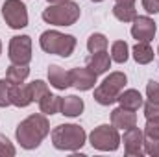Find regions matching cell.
I'll use <instances>...</instances> for the list:
<instances>
[{"mask_svg": "<svg viewBox=\"0 0 159 157\" xmlns=\"http://www.w3.org/2000/svg\"><path fill=\"white\" fill-rule=\"evenodd\" d=\"M48 133H50V122L44 113H34L26 117L22 122H19L15 129L17 142L24 150H35Z\"/></svg>", "mask_w": 159, "mask_h": 157, "instance_id": "cell-1", "label": "cell"}, {"mask_svg": "<svg viewBox=\"0 0 159 157\" xmlns=\"http://www.w3.org/2000/svg\"><path fill=\"white\" fill-rule=\"evenodd\" d=\"M50 137H52L54 148L65 150V152H78L85 144L87 133L78 124H59L52 129Z\"/></svg>", "mask_w": 159, "mask_h": 157, "instance_id": "cell-2", "label": "cell"}, {"mask_svg": "<svg viewBox=\"0 0 159 157\" xmlns=\"http://www.w3.org/2000/svg\"><path fill=\"white\" fill-rule=\"evenodd\" d=\"M39 44L46 54H56V56H61V57H69V56H72V52L76 48V37L61 34L57 30H46V32L41 34Z\"/></svg>", "mask_w": 159, "mask_h": 157, "instance_id": "cell-3", "label": "cell"}, {"mask_svg": "<svg viewBox=\"0 0 159 157\" xmlns=\"http://www.w3.org/2000/svg\"><path fill=\"white\" fill-rule=\"evenodd\" d=\"M80 6L76 2H63V4H50L43 11V20L54 26H72L80 19Z\"/></svg>", "mask_w": 159, "mask_h": 157, "instance_id": "cell-4", "label": "cell"}, {"mask_svg": "<svg viewBox=\"0 0 159 157\" xmlns=\"http://www.w3.org/2000/svg\"><path fill=\"white\" fill-rule=\"evenodd\" d=\"M128 83V78L124 72H111L107 78L104 79L96 89H94V102H98L100 105H111L117 102L119 94L124 91Z\"/></svg>", "mask_w": 159, "mask_h": 157, "instance_id": "cell-5", "label": "cell"}, {"mask_svg": "<svg viewBox=\"0 0 159 157\" xmlns=\"http://www.w3.org/2000/svg\"><path fill=\"white\" fill-rule=\"evenodd\" d=\"M89 142L94 150L100 152H115L120 146V135L119 129L111 124H102L98 128H94L89 135Z\"/></svg>", "mask_w": 159, "mask_h": 157, "instance_id": "cell-6", "label": "cell"}, {"mask_svg": "<svg viewBox=\"0 0 159 157\" xmlns=\"http://www.w3.org/2000/svg\"><path fill=\"white\" fill-rule=\"evenodd\" d=\"M2 17L6 24L13 30L28 26V9L22 0H6L2 6Z\"/></svg>", "mask_w": 159, "mask_h": 157, "instance_id": "cell-7", "label": "cell"}, {"mask_svg": "<svg viewBox=\"0 0 159 157\" xmlns=\"http://www.w3.org/2000/svg\"><path fill=\"white\" fill-rule=\"evenodd\" d=\"M9 61L15 65H28L32 61V39L28 35H15L9 41Z\"/></svg>", "mask_w": 159, "mask_h": 157, "instance_id": "cell-8", "label": "cell"}, {"mask_svg": "<svg viewBox=\"0 0 159 157\" xmlns=\"http://www.w3.org/2000/svg\"><path fill=\"white\" fill-rule=\"evenodd\" d=\"M122 142H124V152H126V155L141 157L144 154V133H143L137 126H133V128H129V129H124Z\"/></svg>", "mask_w": 159, "mask_h": 157, "instance_id": "cell-9", "label": "cell"}, {"mask_svg": "<svg viewBox=\"0 0 159 157\" xmlns=\"http://www.w3.org/2000/svg\"><path fill=\"white\" fill-rule=\"evenodd\" d=\"M131 35L133 39L143 41V43H150L156 35V22L150 17H135L133 24H131Z\"/></svg>", "mask_w": 159, "mask_h": 157, "instance_id": "cell-10", "label": "cell"}, {"mask_svg": "<svg viewBox=\"0 0 159 157\" xmlns=\"http://www.w3.org/2000/svg\"><path fill=\"white\" fill-rule=\"evenodd\" d=\"M70 74V85L76 87L78 91H89L94 87L96 83V74L89 69V67H74L69 70Z\"/></svg>", "mask_w": 159, "mask_h": 157, "instance_id": "cell-11", "label": "cell"}, {"mask_svg": "<svg viewBox=\"0 0 159 157\" xmlns=\"http://www.w3.org/2000/svg\"><path fill=\"white\" fill-rule=\"evenodd\" d=\"M111 124L117 129H129V128L137 126V115L131 109L117 107V109L111 111Z\"/></svg>", "mask_w": 159, "mask_h": 157, "instance_id": "cell-12", "label": "cell"}, {"mask_svg": "<svg viewBox=\"0 0 159 157\" xmlns=\"http://www.w3.org/2000/svg\"><path fill=\"white\" fill-rule=\"evenodd\" d=\"M9 100H11V105H17V107H28V105L34 102V96H32L30 83H26V85H24V83L11 85Z\"/></svg>", "mask_w": 159, "mask_h": 157, "instance_id": "cell-13", "label": "cell"}, {"mask_svg": "<svg viewBox=\"0 0 159 157\" xmlns=\"http://www.w3.org/2000/svg\"><path fill=\"white\" fill-rule=\"evenodd\" d=\"M87 67H89L96 76H100V74H104V72H107V70L111 69V56H109L106 50L94 52V54H91V56L87 57Z\"/></svg>", "mask_w": 159, "mask_h": 157, "instance_id": "cell-14", "label": "cell"}, {"mask_svg": "<svg viewBox=\"0 0 159 157\" xmlns=\"http://www.w3.org/2000/svg\"><path fill=\"white\" fill-rule=\"evenodd\" d=\"M48 81L57 91H65V89L72 87L70 85V74H69V70L61 69L59 65H50L48 67Z\"/></svg>", "mask_w": 159, "mask_h": 157, "instance_id": "cell-15", "label": "cell"}, {"mask_svg": "<svg viewBox=\"0 0 159 157\" xmlns=\"http://www.w3.org/2000/svg\"><path fill=\"white\" fill-rule=\"evenodd\" d=\"M83 107H85L83 100L78 98L76 94H70V96L61 98V109H59V113L65 115V117H80L83 113Z\"/></svg>", "mask_w": 159, "mask_h": 157, "instance_id": "cell-16", "label": "cell"}, {"mask_svg": "<svg viewBox=\"0 0 159 157\" xmlns=\"http://www.w3.org/2000/svg\"><path fill=\"white\" fill-rule=\"evenodd\" d=\"M117 102L120 104V107H126V109H131V111H137L139 107H143V96L135 89L122 91L119 94V98H117Z\"/></svg>", "mask_w": 159, "mask_h": 157, "instance_id": "cell-17", "label": "cell"}, {"mask_svg": "<svg viewBox=\"0 0 159 157\" xmlns=\"http://www.w3.org/2000/svg\"><path fill=\"white\" fill-rule=\"evenodd\" d=\"M131 54H133V59H135L139 65H148V63L154 61V48L150 46V43L137 41V44L133 46Z\"/></svg>", "mask_w": 159, "mask_h": 157, "instance_id": "cell-18", "label": "cell"}, {"mask_svg": "<svg viewBox=\"0 0 159 157\" xmlns=\"http://www.w3.org/2000/svg\"><path fill=\"white\" fill-rule=\"evenodd\" d=\"M39 109H41V113H44V115H56V113H59V109H61V96L46 92L39 100Z\"/></svg>", "mask_w": 159, "mask_h": 157, "instance_id": "cell-19", "label": "cell"}, {"mask_svg": "<svg viewBox=\"0 0 159 157\" xmlns=\"http://www.w3.org/2000/svg\"><path fill=\"white\" fill-rule=\"evenodd\" d=\"M28 74H30L28 65H15V63H11L7 67V70H6V79L11 85H19V83H24Z\"/></svg>", "mask_w": 159, "mask_h": 157, "instance_id": "cell-20", "label": "cell"}, {"mask_svg": "<svg viewBox=\"0 0 159 157\" xmlns=\"http://www.w3.org/2000/svg\"><path fill=\"white\" fill-rule=\"evenodd\" d=\"M113 15H115V19H119L120 22H133V19L137 17V9H135V6L115 4L113 6Z\"/></svg>", "mask_w": 159, "mask_h": 157, "instance_id": "cell-21", "label": "cell"}, {"mask_svg": "<svg viewBox=\"0 0 159 157\" xmlns=\"http://www.w3.org/2000/svg\"><path fill=\"white\" fill-rule=\"evenodd\" d=\"M129 57V48L124 41H115L111 44V61L115 63H126Z\"/></svg>", "mask_w": 159, "mask_h": 157, "instance_id": "cell-22", "label": "cell"}, {"mask_svg": "<svg viewBox=\"0 0 159 157\" xmlns=\"http://www.w3.org/2000/svg\"><path fill=\"white\" fill-rule=\"evenodd\" d=\"M107 44H109V41H107V37H106L104 34H93V35H89V39H87V50H89L91 54L102 52V50L107 48Z\"/></svg>", "mask_w": 159, "mask_h": 157, "instance_id": "cell-23", "label": "cell"}, {"mask_svg": "<svg viewBox=\"0 0 159 157\" xmlns=\"http://www.w3.org/2000/svg\"><path fill=\"white\" fill-rule=\"evenodd\" d=\"M30 89H32L34 102H39V100L44 96V94H46V92H50L48 83H44L43 79H35V81H32V83H30Z\"/></svg>", "mask_w": 159, "mask_h": 157, "instance_id": "cell-24", "label": "cell"}, {"mask_svg": "<svg viewBox=\"0 0 159 157\" xmlns=\"http://www.w3.org/2000/svg\"><path fill=\"white\" fill-rule=\"evenodd\" d=\"M9 92H11V83H9L7 79H0V107L11 105Z\"/></svg>", "mask_w": 159, "mask_h": 157, "instance_id": "cell-25", "label": "cell"}, {"mask_svg": "<svg viewBox=\"0 0 159 157\" xmlns=\"http://www.w3.org/2000/svg\"><path fill=\"white\" fill-rule=\"evenodd\" d=\"M15 154H17V150H15L13 142L6 135L0 133V157H13Z\"/></svg>", "mask_w": 159, "mask_h": 157, "instance_id": "cell-26", "label": "cell"}, {"mask_svg": "<svg viewBox=\"0 0 159 157\" xmlns=\"http://www.w3.org/2000/svg\"><path fill=\"white\" fill-rule=\"evenodd\" d=\"M143 133L146 139H159V118H148Z\"/></svg>", "mask_w": 159, "mask_h": 157, "instance_id": "cell-27", "label": "cell"}, {"mask_svg": "<svg viewBox=\"0 0 159 157\" xmlns=\"http://www.w3.org/2000/svg\"><path fill=\"white\" fill-rule=\"evenodd\" d=\"M146 98L152 104H159V83L157 81H154V79L148 81V85H146Z\"/></svg>", "mask_w": 159, "mask_h": 157, "instance_id": "cell-28", "label": "cell"}, {"mask_svg": "<svg viewBox=\"0 0 159 157\" xmlns=\"http://www.w3.org/2000/svg\"><path fill=\"white\" fill-rule=\"evenodd\" d=\"M144 154L152 157H159V139H146L144 137Z\"/></svg>", "mask_w": 159, "mask_h": 157, "instance_id": "cell-29", "label": "cell"}, {"mask_svg": "<svg viewBox=\"0 0 159 157\" xmlns=\"http://www.w3.org/2000/svg\"><path fill=\"white\" fill-rule=\"evenodd\" d=\"M144 117L148 118H159V104H152V102H146L144 104Z\"/></svg>", "mask_w": 159, "mask_h": 157, "instance_id": "cell-30", "label": "cell"}, {"mask_svg": "<svg viewBox=\"0 0 159 157\" xmlns=\"http://www.w3.org/2000/svg\"><path fill=\"white\" fill-rule=\"evenodd\" d=\"M143 7L146 13L154 15V13H159V0H143Z\"/></svg>", "mask_w": 159, "mask_h": 157, "instance_id": "cell-31", "label": "cell"}, {"mask_svg": "<svg viewBox=\"0 0 159 157\" xmlns=\"http://www.w3.org/2000/svg\"><path fill=\"white\" fill-rule=\"evenodd\" d=\"M115 4H122V6H135V0H115Z\"/></svg>", "mask_w": 159, "mask_h": 157, "instance_id": "cell-32", "label": "cell"}, {"mask_svg": "<svg viewBox=\"0 0 159 157\" xmlns=\"http://www.w3.org/2000/svg\"><path fill=\"white\" fill-rule=\"evenodd\" d=\"M48 4H63V2H69V0H46Z\"/></svg>", "mask_w": 159, "mask_h": 157, "instance_id": "cell-33", "label": "cell"}, {"mask_svg": "<svg viewBox=\"0 0 159 157\" xmlns=\"http://www.w3.org/2000/svg\"><path fill=\"white\" fill-rule=\"evenodd\" d=\"M91 2H104V0H91Z\"/></svg>", "mask_w": 159, "mask_h": 157, "instance_id": "cell-34", "label": "cell"}, {"mask_svg": "<svg viewBox=\"0 0 159 157\" xmlns=\"http://www.w3.org/2000/svg\"><path fill=\"white\" fill-rule=\"evenodd\" d=\"M0 54H2V43H0Z\"/></svg>", "mask_w": 159, "mask_h": 157, "instance_id": "cell-35", "label": "cell"}, {"mask_svg": "<svg viewBox=\"0 0 159 157\" xmlns=\"http://www.w3.org/2000/svg\"><path fill=\"white\" fill-rule=\"evenodd\" d=\"M157 54H159V48H157Z\"/></svg>", "mask_w": 159, "mask_h": 157, "instance_id": "cell-36", "label": "cell"}]
</instances>
